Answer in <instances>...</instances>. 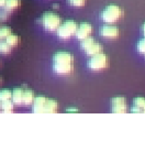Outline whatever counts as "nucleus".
<instances>
[{
    "instance_id": "obj_26",
    "label": "nucleus",
    "mask_w": 145,
    "mask_h": 152,
    "mask_svg": "<svg viewBox=\"0 0 145 152\" xmlns=\"http://www.w3.org/2000/svg\"><path fill=\"white\" fill-rule=\"evenodd\" d=\"M53 8H55V9H57V8H59V6H58V4H54Z\"/></svg>"
},
{
    "instance_id": "obj_15",
    "label": "nucleus",
    "mask_w": 145,
    "mask_h": 152,
    "mask_svg": "<svg viewBox=\"0 0 145 152\" xmlns=\"http://www.w3.org/2000/svg\"><path fill=\"white\" fill-rule=\"evenodd\" d=\"M20 6H21V0H6V4L4 8L12 12L20 8Z\"/></svg>"
},
{
    "instance_id": "obj_16",
    "label": "nucleus",
    "mask_w": 145,
    "mask_h": 152,
    "mask_svg": "<svg viewBox=\"0 0 145 152\" xmlns=\"http://www.w3.org/2000/svg\"><path fill=\"white\" fill-rule=\"evenodd\" d=\"M1 110L4 111V113H8V114L13 113V110H14V104H13L11 99L1 102Z\"/></svg>"
},
{
    "instance_id": "obj_22",
    "label": "nucleus",
    "mask_w": 145,
    "mask_h": 152,
    "mask_svg": "<svg viewBox=\"0 0 145 152\" xmlns=\"http://www.w3.org/2000/svg\"><path fill=\"white\" fill-rule=\"evenodd\" d=\"M68 4L72 6V7H84L86 4V0H68Z\"/></svg>"
},
{
    "instance_id": "obj_2",
    "label": "nucleus",
    "mask_w": 145,
    "mask_h": 152,
    "mask_svg": "<svg viewBox=\"0 0 145 152\" xmlns=\"http://www.w3.org/2000/svg\"><path fill=\"white\" fill-rule=\"evenodd\" d=\"M38 23L49 32H55L62 24V18L57 13L47 11L43 13L42 17L38 19Z\"/></svg>"
},
{
    "instance_id": "obj_24",
    "label": "nucleus",
    "mask_w": 145,
    "mask_h": 152,
    "mask_svg": "<svg viewBox=\"0 0 145 152\" xmlns=\"http://www.w3.org/2000/svg\"><path fill=\"white\" fill-rule=\"evenodd\" d=\"M6 4V0H0V8H4Z\"/></svg>"
},
{
    "instance_id": "obj_6",
    "label": "nucleus",
    "mask_w": 145,
    "mask_h": 152,
    "mask_svg": "<svg viewBox=\"0 0 145 152\" xmlns=\"http://www.w3.org/2000/svg\"><path fill=\"white\" fill-rule=\"evenodd\" d=\"M111 106H112V111L115 114H124L128 111V103L122 96L113 97L111 100Z\"/></svg>"
},
{
    "instance_id": "obj_8",
    "label": "nucleus",
    "mask_w": 145,
    "mask_h": 152,
    "mask_svg": "<svg viewBox=\"0 0 145 152\" xmlns=\"http://www.w3.org/2000/svg\"><path fill=\"white\" fill-rule=\"evenodd\" d=\"M100 34L104 39L115 40L120 37V30L118 27H115V26H103L100 29Z\"/></svg>"
},
{
    "instance_id": "obj_17",
    "label": "nucleus",
    "mask_w": 145,
    "mask_h": 152,
    "mask_svg": "<svg viewBox=\"0 0 145 152\" xmlns=\"http://www.w3.org/2000/svg\"><path fill=\"white\" fill-rule=\"evenodd\" d=\"M11 51H12V48L4 40L0 41V53L4 54V55H8V54L11 53Z\"/></svg>"
},
{
    "instance_id": "obj_14",
    "label": "nucleus",
    "mask_w": 145,
    "mask_h": 152,
    "mask_svg": "<svg viewBox=\"0 0 145 152\" xmlns=\"http://www.w3.org/2000/svg\"><path fill=\"white\" fill-rule=\"evenodd\" d=\"M4 41L7 42L9 45L11 46L12 49L13 48H15V46H18L20 44V37L19 35H17V34H13V33H10V34L8 35L7 38L4 39Z\"/></svg>"
},
{
    "instance_id": "obj_4",
    "label": "nucleus",
    "mask_w": 145,
    "mask_h": 152,
    "mask_svg": "<svg viewBox=\"0 0 145 152\" xmlns=\"http://www.w3.org/2000/svg\"><path fill=\"white\" fill-rule=\"evenodd\" d=\"M110 64V60L109 57L106 55L104 53H98L90 56V60L88 61V69L94 71V72H100L109 67Z\"/></svg>"
},
{
    "instance_id": "obj_25",
    "label": "nucleus",
    "mask_w": 145,
    "mask_h": 152,
    "mask_svg": "<svg viewBox=\"0 0 145 152\" xmlns=\"http://www.w3.org/2000/svg\"><path fill=\"white\" fill-rule=\"evenodd\" d=\"M142 33H143V35L145 37V23L142 26Z\"/></svg>"
},
{
    "instance_id": "obj_30",
    "label": "nucleus",
    "mask_w": 145,
    "mask_h": 152,
    "mask_svg": "<svg viewBox=\"0 0 145 152\" xmlns=\"http://www.w3.org/2000/svg\"><path fill=\"white\" fill-rule=\"evenodd\" d=\"M0 62H1V60H0Z\"/></svg>"
},
{
    "instance_id": "obj_23",
    "label": "nucleus",
    "mask_w": 145,
    "mask_h": 152,
    "mask_svg": "<svg viewBox=\"0 0 145 152\" xmlns=\"http://www.w3.org/2000/svg\"><path fill=\"white\" fill-rule=\"evenodd\" d=\"M138 51L140 53L145 54V38L138 42Z\"/></svg>"
},
{
    "instance_id": "obj_7",
    "label": "nucleus",
    "mask_w": 145,
    "mask_h": 152,
    "mask_svg": "<svg viewBox=\"0 0 145 152\" xmlns=\"http://www.w3.org/2000/svg\"><path fill=\"white\" fill-rule=\"evenodd\" d=\"M92 32H94V28H92L91 24L88 22H83L80 23L78 28H77L75 37L81 41V40H84L86 38H89L92 34Z\"/></svg>"
},
{
    "instance_id": "obj_11",
    "label": "nucleus",
    "mask_w": 145,
    "mask_h": 152,
    "mask_svg": "<svg viewBox=\"0 0 145 152\" xmlns=\"http://www.w3.org/2000/svg\"><path fill=\"white\" fill-rule=\"evenodd\" d=\"M102 50H103V48H102V45H101V43H99V42H97L95 40L94 43H92L91 45L89 46L85 52H86V54H87L88 56H94L96 54L101 53Z\"/></svg>"
},
{
    "instance_id": "obj_18",
    "label": "nucleus",
    "mask_w": 145,
    "mask_h": 152,
    "mask_svg": "<svg viewBox=\"0 0 145 152\" xmlns=\"http://www.w3.org/2000/svg\"><path fill=\"white\" fill-rule=\"evenodd\" d=\"M94 41H95V39L91 38V37L81 40V42H80V49L83 50V51H86V50H87L88 48L94 43Z\"/></svg>"
},
{
    "instance_id": "obj_27",
    "label": "nucleus",
    "mask_w": 145,
    "mask_h": 152,
    "mask_svg": "<svg viewBox=\"0 0 145 152\" xmlns=\"http://www.w3.org/2000/svg\"><path fill=\"white\" fill-rule=\"evenodd\" d=\"M67 111H78L77 109H67Z\"/></svg>"
},
{
    "instance_id": "obj_1",
    "label": "nucleus",
    "mask_w": 145,
    "mask_h": 152,
    "mask_svg": "<svg viewBox=\"0 0 145 152\" xmlns=\"http://www.w3.org/2000/svg\"><path fill=\"white\" fill-rule=\"evenodd\" d=\"M74 69V56L66 51L56 52L53 56V71L57 75H69Z\"/></svg>"
},
{
    "instance_id": "obj_10",
    "label": "nucleus",
    "mask_w": 145,
    "mask_h": 152,
    "mask_svg": "<svg viewBox=\"0 0 145 152\" xmlns=\"http://www.w3.org/2000/svg\"><path fill=\"white\" fill-rule=\"evenodd\" d=\"M132 113L136 114H145V98L143 97H136L133 100L132 105Z\"/></svg>"
},
{
    "instance_id": "obj_20",
    "label": "nucleus",
    "mask_w": 145,
    "mask_h": 152,
    "mask_svg": "<svg viewBox=\"0 0 145 152\" xmlns=\"http://www.w3.org/2000/svg\"><path fill=\"white\" fill-rule=\"evenodd\" d=\"M12 33V30L10 27H2L0 28V41H2L7 38L8 35Z\"/></svg>"
},
{
    "instance_id": "obj_19",
    "label": "nucleus",
    "mask_w": 145,
    "mask_h": 152,
    "mask_svg": "<svg viewBox=\"0 0 145 152\" xmlns=\"http://www.w3.org/2000/svg\"><path fill=\"white\" fill-rule=\"evenodd\" d=\"M11 96H12V91L10 89H2V91H0V100L1 102L11 99Z\"/></svg>"
},
{
    "instance_id": "obj_3",
    "label": "nucleus",
    "mask_w": 145,
    "mask_h": 152,
    "mask_svg": "<svg viewBox=\"0 0 145 152\" xmlns=\"http://www.w3.org/2000/svg\"><path fill=\"white\" fill-rule=\"evenodd\" d=\"M124 11L122 8L115 4H110L106 7L101 12V19L103 22L108 23V24H112V23L118 22L120 19H122Z\"/></svg>"
},
{
    "instance_id": "obj_5",
    "label": "nucleus",
    "mask_w": 145,
    "mask_h": 152,
    "mask_svg": "<svg viewBox=\"0 0 145 152\" xmlns=\"http://www.w3.org/2000/svg\"><path fill=\"white\" fill-rule=\"evenodd\" d=\"M77 28H78V24L74 20H67L59 26V28L56 30V33L61 40L66 41V40H69L72 37L75 35Z\"/></svg>"
},
{
    "instance_id": "obj_12",
    "label": "nucleus",
    "mask_w": 145,
    "mask_h": 152,
    "mask_svg": "<svg viewBox=\"0 0 145 152\" xmlns=\"http://www.w3.org/2000/svg\"><path fill=\"white\" fill-rule=\"evenodd\" d=\"M35 98V95L33 91L31 89H23V95H22V105H32L33 100Z\"/></svg>"
},
{
    "instance_id": "obj_21",
    "label": "nucleus",
    "mask_w": 145,
    "mask_h": 152,
    "mask_svg": "<svg viewBox=\"0 0 145 152\" xmlns=\"http://www.w3.org/2000/svg\"><path fill=\"white\" fill-rule=\"evenodd\" d=\"M11 11H9L6 8H0V20L1 21H7L10 18Z\"/></svg>"
},
{
    "instance_id": "obj_9",
    "label": "nucleus",
    "mask_w": 145,
    "mask_h": 152,
    "mask_svg": "<svg viewBox=\"0 0 145 152\" xmlns=\"http://www.w3.org/2000/svg\"><path fill=\"white\" fill-rule=\"evenodd\" d=\"M58 111V103L53 99H46V102L43 105L42 113H49V114H55Z\"/></svg>"
},
{
    "instance_id": "obj_29",
    "label": "nucleus",
    "mask_w": 145,
    "mask_h": 152,
    "mask_svg": "<svg viewBox=\"0 0 145 152\" xmlns=\"http://www.w3.org/2000/svg\"><path fill=\"white\" fill-rule=\"evenodd\" d=\"M0 85H1V77H0Z\"/></svg>"
},
{
    "instance_id": "obj_28",
    "label": "nucleus",
    "mask_w": 145,
    "mask_h": 152,
    "mask_svg": "<svg viewBox=\"0 0 145 152\" xmlns=\"http://www.w3.org/2000/svg\"><path fill=\"white\" fill-rule=\"evenodd\" d=\"M0 110H1V100H0Z\"/></svg>"
},
{
    "instance_id": "obj_13",
    "label": "nucleus",
    "mask_w": 145,
    "mask_h": 152,
    "mask_svg": "<svg viewBox=\"0 0 145 152\" xmlns=\"http://www.w3.org/2000/svg\"><path fill=\"white\" fill-rule=\"evenodd\" d=\"M22 95H23V88L18 87L12 91L11 100L14 105H22Z\"/></svg>"
}]
</instances>
